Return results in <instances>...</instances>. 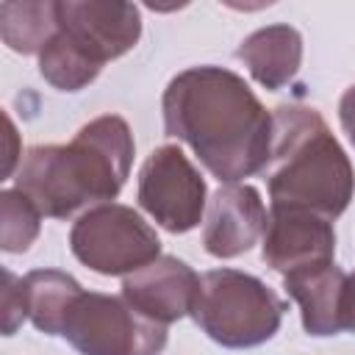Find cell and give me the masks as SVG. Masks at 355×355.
<instances>
[{
	"label": "cell",
	"mask_w": 355,
	"mask_h": 355,
	"mask_svg": "<svg viewBox=\"0 0 355 355\" xmlns=\"http://www.w3.org/2000/svg\"><path fill=\"white\" fill-rule=\"evenodd\" d=\"M61 336L83 355H158L166 324L139 313L125 297L78 291L61 322Z\"/></svg>",
	"instance_id": "cell-5"
},
{
	"label": "cell",
	"mask_w": 355,
	"mask_h": 355,
	"mask_svg": "<svg viewBox=\"0 0 355 355\" xmlns=\"http://www.w3.org/2000/svg\"><path fill=\"white\" fill-rule=\"evenodd\" d=\"M58 33L94 67L128 53L141 19L130 3H58Z\"/></svg>",
	"instance_id": "cell-8"
},
{
	"label": "cell",
	"mask_w": 355,
	"mask_h": 355,
	"mask_svg": "<svg viewBox=\"0 0 355 355\" xmlns=\"http://www.w3.org/2000/svg\"><path fill=\"white\" fill-rule=\"evenodd\" d=\"M164 125L225 183L263 172L269 161L272 116L230 69L180 72L164 92Z\"/></svg>",
	"instance_id": "cell-1"
},
{
	"label": "cell",
	"mask_w": 355,
	"mask_h": 355,
	"mask_svg": "<svg viewBox=\"0 0 355 355\" xmlns=\"http://www.w3.org/2000/svg\"><path fill=\"white\" fill-rule=\"evenodd\" d=\"M336 233L330 219L302 211L272 205L263 230V261L286 275L333 263Z\"/></svg>",
	"instance_id": "cell-9"
},
{
	"label": "cell",
	"mask_w": 355,
	"mask_h": 355,
	"mask_svg": "<svg viewBox=\"0 0 355 355\" xmlns=\"http://www.w3.org/2000/svg\"><path fill=\"white\" fill-rule=\"evenodd\" d=\"M200 277L178 258L161 255L122 280V297L158 324L178 322L194 311Z\"/></svg>",
	"instance_id": "cell-10"
},
{
	"label": "cell",
	"mask_w": 355,
	"mask_h": 355,
	"mask_svg": "<svg viewBox=\"0 0 355 355\" xmlns=\"http://www.w3.org/2000/svg\"><path fill=\"white\" fill-rule=\"evenodd\" d=\"M69 247L80 263L100 275H133L161 258L155 230L133 208L114 202L83 214L69 233Z\"/></svg>",
	"instance_id": "cell-6"
},
{
	"label": "cell",
	"mask_w": 355,
	"mask_h": 355,
	"mask_svg": "<svg viewBox=\"0 0 355 355\" xmlns=\"http://www.w3.org/2000/svg\"><path fill=\"white\" fill-rule=\"evenodd\" d=\"M25 294H22V280H17L8 269L3 272V333L11 336L17 324L25 319Z\"/></svg>",
	"instance_id": "cell-17"
},
{
	"label": "cell",
	"mask_w": 355,
	"mask_h": 355,
	"mask_svg": "<svg viewBox=\"0 0 355 355\" xmlns=\"http://www.w3.org/2000/svg\"><path fill=\"white\" fill-rule=\"evenodd\" d=\"M39 208L19 191L8 189L0 194V247L6 252H22L39 233Z\"/></svg>",
	"instance_id": "cell-16"
},
{
	"label": "cell",
	"mask_w": 355,
	"mask_h": 355,
	"mask_svg": "<svg viewBox=\"0 0 355 355\" xmlns=\"http://www.w3.org/2000/svg\"><path fill=\"white\" fill-rule=\"evenodd\" d=\"M341 324L344 330H355V272L347 275L344 300H341Z\"/></svg>",
	"instance_id": "cell-18"
},
{
	"label": "cell",
	"mask_w": 355,
	"mask_h": 355,
	"mask_svg": "<svg viewBox=\"0 0 355 355\" xmlns=\"http://www.w3.org/2000/svg\"><path fill=\"white\" fill-rule=\"evenodd\" d=\"M338 116H341V125H344L347 136H349L352 144H355V86L344 92L341 105H338Z\"/></svg>",
	"instance_id": "cell-19"
},
{
	"label": "cell",
	"mask_w": 355,
	"mask_h": 355,
	"mask_svg": "<svg viewBox=\"0 0 355 355\" xmlns=\"http://www.w3.org/2000/svg\"><path fill=\"white\" fill-rule=\"evenodd\" d=\"M58 31V3H3L0 33L17 53H42Z\"/></svg>",
	"instance_id": "cell-15"
},
{
	"label": "cell",
	"mask_w": 355,
	"mask_h": 355,
	"mask_svg": "<svg viewBox=\"0 0 355 355\" xmlns=\"http://www.w3.org/2000/svg\"><path fill=\"white\" fill-rule=\"evenodd\" d=\"M141 208L169 233L191 230L205 205V183L180 147H158L139 172Z\"/></svg>",
	"instance_id": "cell-7"
},
{
	"label": "cell",
	"mask_w": 355,
	"mask_h": 355,
	"mask_svg": "<svg viewBox=\"0 0 355 355\" xmlns=\"http://www.w3.org/2000/svg\"><path fill=\"white\" fill-rule=\"evenodd\" d=\"M344 286H347V275L336 263L286 275V288L297 300L302 311V324L311 336H333L344 330L341 324Z\"/></svg>",
	"instance_id": "cell-12"
},
{
	"label": "cell",
	"mask_w": 355,
	"mask_h": 355,
	"mask_svg": "<svg viewBox=\"0 0 355 355\" xmlns=\"http://www.w3.org/2000/svg\"><path fill=\"white\" fill-rule=\"evenodd\" d=\"M80 286L55 269H36L25 275L22 294H25V313L28 319L50 336H61V322L67 316L69 302L78 297Z\"/></svg>",
	"instance_id": "cell-14"
},
{
	"label": "cell",
	"mask_w": 355,
	"mask_h": 355,
	"mask_svg": "<svg viewBox=\"0 0 355 355\" xmlns=\"http://www.w3.org/2000/svg\"><path fill=\"white\" fill-rule=\"evenodd\" d=\"M272 205L336 219L352 200L355 175L319 111L280 105L272 114V147L263 166Z\"/></svg>",
	"instance_id": "cell-3"
},
{
	"label": "cell",
	"mask_w": 355,
	"mask_h": 355,
	"mask_svg": "<svg viewBox=\"0 0 355 355\" xmlns=\"http://www.w3.org/2000/svg\"><path fill=\"white\" fill-rule=\"evenodd\" d=\"M191 316L222 347H255L277 333L283 302L252 275L214 269L200 277Z\"/></svg>",
	"instance_id": "cell-4"
},
{
	"label": "cell",
	"mask_w": 355,
	"mask_h": 355,
	"mask_svg": "<svg viewBox=\"0 0 355 355\" xmlns=\"http://www.w3.org/2000/svg\"><path fill=\"white\" fill-rule=\"evenodd\" d=\"M133 139L119 116H100L69 144L33 147L17 175V189L42 216L67 219L75 211L114 200L125 186Z\"/></svg>",
	"instance_id": "cell-2"
},
{
	"label": "cell",
	"mask_w": 355,
	"mask_h": 355,
	"mask_svg": "<svg viewBox=\"0 0 355 355\" xmlns=\"http://www.w3.org/2000/svg\"><path fill=\"white\" fill-rule=\"evenodd\" d=\"M14 139H17L14 125H11V119L6 116V141H8V150H6V166H3V175H6V178L11 175V169H14V158H17V153H14Z\"/></svg>",
	"instance_id": "cell-20"
},
{
	"label": "cell",
	"mask_w": 355,
	"mask_h": 355,
	"mask_svg": "<svg viewBox=\"0 0 355 355\" xmlns=\"http://www.w3.org/2000/svg\"><path fill=\"white\" fill-rule=\"evenodd\" d=\"M266 219L261 194L252 186L227 183L211 197L202 244L214 258H236L263 236Z\"/></svg>",
	"instance_id": "cell-11"
},
{
	"label": "cell",
	"mask_w": 355,
	"mask_h": 355,
	"mask_svg": "<svg viewBox=\"0 0 355 355\" xmlns=\"http://www.w3.org/2000/svg\"><path fill=\"white\" fill-rule=\"evenodd\" d=\"M236 55L250 67L252 78L266 89H283L300 69L302 58V39L288 25H269L255 31Z\"/></svg>",
	"instance_id": "cell-13"
}]
</instances>
